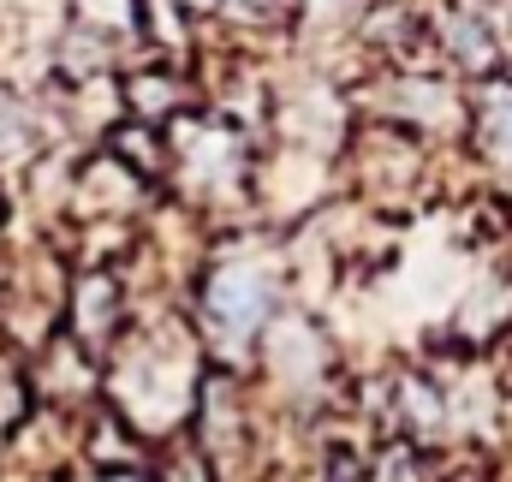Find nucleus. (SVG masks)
I'll return each mask as SVG.
<instances>
[{
  "instance_id": "obj_8",
  "label": "nucleus",
  "mask_w": 512,
  "mask_h": 482,
  "mask_svg": "<svg viewBox=\"0 0 512 482\" xmlns=\"http://www.w3.org/2000/svg\"><path fill=\"white\" fill-rule=\"evenodd\" d=\"M161 482H215V465H209L197 447H179V453L161 465Z\"/></svg>"
},
{
  "instance_id": "obj_2",
  "label": "nucleus",
  "mask_w": 512,
  "mask_h": 482,
  "mask_svg": "<svg viewBox=\"0 0 512 482\" xmlns=\"http://www.w3.org/2000/svg\"><path fill=\"white\" fill-rule=\"evenodd\" d=\"M441 48H447V60H459L471 78H495L501 72V36L489 30V18L483 12H453L447 18V30H441Z\"/></svg>"
},
{
  "instance_id": "obj_3",
  "label": "nucleus",
  "mask_w": 512,
  "mask_h": 482,
  "mask_svg": "<svg viewBox=\"0 0 512 482\" xmlns=\"http://www.w3.org/2000/svg\"><path fill=\"white\" fill-rule=\"evenodd\" d=\"M471 137L489 161L512 167V84L507 78H483L477 90V114H471Z\"/></svg>"
},
{
  "instance_id": "obj_1",
  "label": "nucleus",
  "mask_w": 512,
  "mask_h": 482,
  "mask_svg": "<svg viewBox=\"0 0 512 482\" xmlns=\"http://www.w3.org/2000/svg\"><path fill=\"white\" fill-rule=\"evenodd\" d=\"M268 304H274V268L268 262H227L215 268L209 280V298H203V316L221 340H251L256 328L268 322Z\"/></svg>"
},
{
  "instance_id": "obj_7",
  "label": "nucleus",
  "mask_w": 512,
  "mask_h": 482,
  "mask_svg": "<svg viewBox=\"0 0 512 482\" xmlns=\"http://www.w3.org/2000/svg\"><path fill=\"white\" fill-rule=\"evenodd\" d=\"M78 18H84L96 36L137 30V24H143V0H78Z\"/></svg>"
},
{
  "instance_id": "obj_4",
  "label": "nucleus",
  "mask_w": 512,
  "mask_h": 482,
  "mask_svg": "<svg viewBox=\"0 0 512 482\" xmlns=\"http://www.w3.org/2000/svg\"><path fill=\"white\" fill-rule=\"evenodd\" d=\"M268 358H274V375L286 381H310L322 369V334L304 322V316H280L268 328Z\"/></svg>"
},
{
  "instance_id": "obj_6",
  "label": "nucleus",
  "mask_w": 512,
  "mask_h": 482,
  "mask_svg": "<svg viewBox=\"0 0 512 482\" xmlns=\"http://www.w3.org/2000/svg\"><path fill=\"white\" fill-rule=\"evenodd\" d=\"M72 310H78V334H84V340H108L114 310H120V286H114V274H90V280H78Z\"/></svg>"
},
{
  "instance_id": "obj_5",
  "label": "nucleus",
  "mask_w": 512,
  "mask_h": 482,
  "mask_svg": "<svg viewBox=\"0 0 512 482\" xmlns=\"http://www.w3.org/2000/svg\"><path fill=\"white\" fill-rule=\"evenodd\" d=\"M185 78L179 72H137L126 84V102H131V114L143 125H161V120H173L179 108H185Z\"/></svg>"
}]
</instances>
